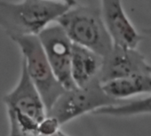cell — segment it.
I'll list each match as a JSON object with an SVG mask.
<instances>
[{"instance_id": "cell-1", "label": "cell", "mask_w": 151, "mask_h": 136, "mask_svg": "<svg viewBox=\"0 0 151 136\" xmlns=\"http://www.w3.org/2000/svg\"><path fill=\"white\" fill-rule=\"evenodd\" d=\"M70 6L53 0L0 1V28L10 38L37 36Z\"/></svg>"}, {"instance_id": "cell-2", "label": "cell", "mask_w": 151, "mask_h": 136, "mask_svg": "<svg viewBox=\"0 0 151 136\" xmlns=\"http://www.w3.org/2000/svg\"><path fill=\"white\" fill-rule=\"evenodd\" d=\"M73 44L87 48L104 58L113 43L101 18V11L88 6L70 7L56 21Z\"/></svg>"}, {"instance_id": "cell-3", "label": "cell", "mask_w": 151, "mask_h": 136, "mask_svg": "<svg viewBox=\"0 0 151 136\" xmlns=\"http://www.w3.org/2000/svg\"><path fill=\"white\" fill-rule=\"evenodd\" d=\"M11 39L22 52V62L43 100L47 115L66 89L54 76L37 36H22Z\"/></svg>"}, {"instance_id": "cell-4", "label": "cell", "mask_w": 151, "mask_h": 136, "mask_svg": "<svg viewBox=\"0 0 151 136\" xmlns=\"http://www.w3.org/2000/svg\"><path fill=\"white\" fill-rule=\"evenodd\" d=\"M124 101H118L109 97L102 89L99 79L96 78L85 87L65 90L46 116L56 118L60 124L63 125L86 113H93L101 108L120 104Z\"/></svg>"}, {"instance_id": "cell-5", "label": "cell", "mask_w": 151, "mask_h": 136, "mask_svg": "<svg viewBox=\"0 0 151 136\" xmlns=\"http://www.w3.org/2000/svg\"><path fill=\"white\" fill-rule=\"evenodd\" d=\"M52 71L66 89L76 87L70 75L73 43L58 23H52L37 35Z\"/></svg>"}, {"instance_id": "cell-6", "label": "cell", "mask_w": 151, "mask_h": 136, "mask_svg": "<svg viewBox=\"0 0 151 136\" xmlns=\"http://www.w3.org/2000/svg\"><path fill=\"white\" fill-rule=\"evenodd\" d=\"M151 74V65L137 48L113 45L103 58L98 79L101 84L136 75Z\"/></svg>"}, {"instance_id": "cell-7", "label": "cell", "mask_w": 151, "mask_h": 136, "mask_svg": "<svg viewBox=\"0 0 151 136\" xmlns=\"http://www.w3.org/2000/svg\"><path fill=\"white\" fill-rule=\"evenodd\" d=\"M101 14L113 45L137 48L142 36L127 17L122 0H101Z\"/></svg>"}, {"instance_id": "cell-8", "label": "cell", "mask_w": 151, "mask_h": 136, "mask_svg": "<svg viewBox=\"0 0 151 136\" xmlns=\"http://www.w3.org/2000/svg\"><path fill=\"white\" fill-rule=\"evenodd\" d=\"M7 109L18 111L40 123L46 117L43 100L22 62L20 79L14 89L3 98Z\"/></svg>"}, {"instance_id": "cell-9", "label": "cell", "mask_w": 151, "mask_h": 136, "mask_svg": "<svg viewBox=\"0 0 151 136\" xmlns=\"http://www.w3.org/2000/svg\"><path fill=\"white\" fill-rule=\"evenodd\" d=\"M102 60L94 52L73 44L70 75L76 87H85L98 78Z\"/></svg>"}, {"instance_id": "cell-10", "label": "cell", "mask_w": 151, "mask_h": 136, "mask_svg": "<svg viewBox=\"0 0 151 136\" xmlns=\"http://www.w3.org/2000/svg\"><path fill=\"white\" fill-rule=\"evenodd\" d=\"M104 92L118 101H128L141 94H151V74L136 75L101 84Z\"/></svg>"}, {"instance_id": "cell-11", "label": "cell", "mask_w": 151, "mask_h": 136, "mask_svg": "<svg viewBox=\"0 0 151 136\" xmlns=\"http://www.w3.org/2000/svg\"><path fill=\"white\" fill-rule=\"evenodd\" d=\"M92 114L119 117L151 114V94L141 99L129 100L120 104L103 107L93 111Z\"/></svg>"}, {"instance_id": "cell-12", "label": "cell", "mask_w": 151, "mask_h": 136, "mask_svg": "<svg viewBox=\"0 0 151 136\" xmlns=\"http://www.w3.org/2000/svg\"><path fill=\"white\" fill-rule=\"evenodd\" d=\"M60 124L58 120L51 116H46L38 124L39 136H54L60 131Z\"/></svg>"}, {"instance_id": "cell-13", "label": "cell", "mask_w": 151, "mask_h": 136, "mask_svg": "<svg viewBox=\"0 0 151 136\" xmlns=\"http://www.w3.org/2000/svg\"><path fill=\"white\" fill-rule=\"evenodd\" d=\"M53 1H59V2L64 3V4H66L67 6H70V7L75 6H77V5H78L77 0H53Z\"/></svg>"}, {"instance_id": "cell-14", "label": "cell", "mask_w": 151, "mask_h": 136, "mask_svg": "<svg viewBox=\"0 0 151 136\" xmlns=\"http://www.w3.org/2000/svg\"><path fill=\"white\" fill-rule=\"evenodd\" d=\"M143 32H144V33H145L146 35H147V36L151 37V27H150L149 29L144 30H143Z\"/></svg>"}, {"instance_id": "cell-15", "label": "cell", "mask_w": 151, "mask_h": 136, "mask_svg": "<svg viewBox=\"0 0 151 136\" xmlns=\"http://www.w3.org/2000/svg\"><path fill=\"white\" fill-rule=\"evenodd\" d=\"M54 136H68V134H66V133H64V132L60 130V131L56 135H54Z\"/></svg>"}]
</instances>
